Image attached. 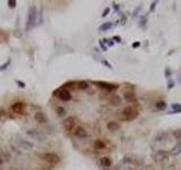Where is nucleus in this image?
Wrapping results in <instances>:
<instances>
[{"mask_svg":"<svg viewBox=\"0 0 181 170\" xmlns=\"http://www.w3.org/2000/svg\"><path fill=\"white\" fill-rule=\"evenodd\" d=\"M36 17H37V9L35 5H31L29 8V15L26 21V31L29 32L36 25Z\"/></svg>","mask_w":181,"mask_h":170,"instance_id":"f257e3e1","label":"nucleus"},{"mask_svg":"<svg viewBox=\"0 0 181 170\" xmlns=\"http://www.w3.org/2000/svg\"><path fill=\"white\" fill-rule=\"evenodd\" d=\"M121 113H122L121 115V120H123V121H131L135 118H137L138 116V111L135 110V108L131 107V105L123 108Z\"/></svg>","mask_w":181,"mask_h":170,"instance_id":"f03ea898","label":"nucleus"},{"mask_svg":"<svg viewBox=\"0 0 181 170\" xmlns=\"http://www.w3.org/2000/svg\"><path fill=\"white\" fill-rule=\"evenodd\" d=\"M40 158L44 160L45 162H48L49 164H51V167L56 166L60 162V158L57 153H52V152H49V153H43V154L40 155Z\"/></svg>","mask_w":181,"mask_h":170,"instance_id":"7ed1b4c3","label":"nucleus"},{"mask_svg":"<svg viewBox=\"0 0 181 170\" xmlns=\"http://www.w3.org/2000/svg\"><path fill=\"white\" fill-rule=\"evenodd\" d=\"M123 163H128V164H134V166H143L144 164V159L137 156V155L128 154L124 155L122 159Z\"/></svg>","mask_w":181,"mask_h":170,"instance_id":"20e7f679","label":"nucleus"},{"mask_svg":"<svg viewBox=\"0 0 181 170\" xmlns=\"http://www.w3.org/2000/svg\"><path fill=\"white\" fill-rule=\"evenodd\" d=\"M95 86L100 88L102 90H105V91H116L119 89V85L118 84H112V83H108V82H102V81H94L93 82Z\"/></svg>","mask_w":181,"mask_h":170,"instance_id":"39448f33","label":"nucleus"},{"mask_svg":"<svg viewBox=\"0 0 181 170\" xmlns=\"http://www.w3.org/2000/svg\"><path fill=\"white\" fill-rule=\"evenodd\" d=\"M53 94H56L61 101H65V102H68V101H70V100L72 99V93H70L68 90L62 89V88H61V89L56 90V91L53 92Z\"/></svg>","mask_w":181,"mask_h":170,"instance_id":"423d86ee","label":"nucleus"},{"mask_svg":"<svg viewBox=\"0 0 181 170\" xmlns=\"http://www.w3.org/2000/svg\"><path fill=\"white\" fill-rule=\"evenodd\" d=\"M26 134H27V136H29L31 138L39 141V142H44V141H45V135H44L41 131H37V129H29V131L26 132Z\"/></svg>","mask_w":181,"mask_h":170,"instance_id":"0eeeda50","label":"nucleus"},{"mask_svg":"<svg viewBox=\"0 0 181 170\" xmlns=\"http://www.w3.org/2000/svg\"><path fill=\"white\" fill-rule=\"evenodd\" d=\"M169 155H170V153L167 151L160 150V151H157L155 154L153 155V159H154L155 162H163V161H165L169 158Z\"/></svg>","mask_w":181,"mask_h":170,"instance_id":"6e6552de","label":"nucleus"},{"mask_svg":"<svg viewBox=\"0 0 181 170\" xmlns=\"http://www.w3.org/2000/svg\"><path fill=\"white\" fill-rule=\"evenodd\" d=\"M17 145H18V148H21L24 151H29V150H32V148H34V144L32 142L23 140V138H19V140L17 141Z\"/></svg>","mask_w":181,"mask_h":170,"instance_id":"1a4fd4ad","label":"nucleus"},{"mask_svg":"<svg viewBox=\"0 0 181 170\" xmlns=\"http://www.w3.org/2000/svg\"><path fill=\"white\" fill-rule=\"evenodd\" d=\"M75 118L74 117H67L64 120V128L67 132H72V129L75 128Z\"/></svg>","mask_w":181,"mask_h":170,"instance_id":"9d476101","label":"nucleus"},{"mask_svg":"<svg viewBox=\"0 0 181 170\" xmlns=\"http://www.w3.org/2000/svg\"><path fill=\"white\" fill-rule=\"evenodd\" d=\"M10 110L13 111L14 113H23L24 110H25V103H23V102H15L13 105H11V108H10Z\"/></svg>","mask_w":181,"mask_h":170,"instance_id":"9b49d317","label":"nucleus"},{"mask_svg":"<svg viewBox=\"0 0 181 170\" xmlns=\"http://www.w3.org/2000/svg\"><path fill=\"white\" fill-rule=\"evenodd\" d=\"M74 134H75V136L78 137V138H86L87 136H88L86 129H85L84 127H82V126H77V127L75 128Z\"/></svg>","mask_w":181,"mask_h":170,"instance_id":"f8f14e48","label":"nucleus"},{"mask_svg":"<svg viewBox=\"0 0 181 170\" xmlns=\"http://www.w3.org/2000/svg\"><path fill=\"white\" fill-rule=\"evenodd\" d=\"M34 119H35L37 123H40V124H45V123L48 121L47 116L44 115L42 111H37V112H35V115H34Z\"/></svg>","mask_w":181,"mask_h":170,"instance_id":"ddd939ff","label":"nucleus"},{"mask_svg":"<svg viewBox=\"0 0 181 170\" xmlns=\"http://www.w3.org/2000/svg\"><path fill=\"white\" fill-rule=\"evenodd\" d=\"M120 127H121L120 124L118 121H114V120L109 121L108 124H107V128H108V131H110V132H117V131L120 129Z\"/></svg>","mask_w":181,"mask_h":170,"instance_id":"4468645a","label":"nucleus"},{"mask_svg":"<svg viewBox=\"0 0 181 170\" xmlns=\"http://www.w3.org/2000/svg\"><path fill=\"white\" fill-rule=\"evenodd\" d=\"M123 98L127 102L129 103H132V102H136V94L132 92V91H128V92H124L123 94Z\"/></svg>","mask_w":181,"mask_h":170,"instance_id":"2eb2a0df","label":"nucleus"},{"mask_svg":"<svg viewBox=\"0 0 181 170\" xmlns=\"http://www.w3.org/2000/svg\"><path fill=\"white\" fill-rule=\"evenodd\" d=\"M121 102H122V99L120 98V95H118V94H113V95H111V98H110V103L112 104V105H114V107L120 105Z\"/></svg>","mask_w":181,"mask_h":170,"instance_id":"dca6fc26","label":"nucleus"},{"mask_svg":"<svg viewBox=\"0 0 181 170\" xmlns=\"http://www.w3.org/2000/svg\"><path fill=\"white\" fill-rule=\"evenodd\" d=\"M169 153H170V155H173V156H177V155L180 154L181 153V142H178L173 148H171V151H170Z\"/></svg>","mask_w":181,"mask_h":170,"instance_id":"f3484780","label":"nucleus"},{"mask_svg":"<svg viewBox=\"0 0 181 170\" xmlns=\"http://www.w3.org/2000/svg\"><path fill=\"white\" fill-rule=\"evenodd\" d=\"M167 137H169V133H167V132H160V133L155 136L154 140L156 141V142H160V143H163V142L167 141Z\"/></svg>","mask_w":181,"mask_h":170,"instance_id":"a211bd4d","label":"nucleus"},{"mask_svg":"<svg viewBox=\"0 0 181 170\" xmlns=\"http://www.w3.org/2000/svg\"><path fill=\"white\" fill-rule=\"evenodd\" d=\"M100 163H101L102 167H104V168H109V167H111L112 166V161H111V159L108 158V156H103L100 159Z\"/></svg>","mask_w":181,"mask_h":170,"instance_id":"6ab92c4d","label":"nucleus"},{"mask_svg":"<svg viewBox=\"0 0 181 170\" xmlns=\"http://www.w3.org/2000/svg\"><path fill=\"white\" fill-rule=\"evenodd\" d=\"M107 148V144L105 142L102 140H96L94 142V148L95 150H104Z\"/></svg>","mask_w":181,"mask_h":170,"instance_id":"aec40b11","label":"nucleus"},{"mask_svg":"<svg viewBox=\"0 0 181 170\" xmlns=\"http://www.w3.org/2000/svg\"><path fill=\"white\" fill-rule=\"evenodd\" d=\"M171 109H172V110L169 111L167 113H179V112H181V104L180 103H172L171 104Z\"/></svg>","mask_w":181,"mask_h":170,"instance_id":"412c9836","label":"nucleus"},{"mask_svg":"<svg viewBox=\"0 0 181 170\" xmlns=\"http://www.w3.org/2000/svg\"><path fill=\"white\" fill-rule=\"evenodd\" d=\"M113 27V24L111 22H108V23H104V24H102L101 26L99 27V30L101 31V32H107V31L111 30Z\"/></svg>","mask_w":181,"mask_h":170,"instance_id":"4be33fe9","label":"nucleus"},{"mask_svg":"<svg viewBox=\"0 0 181 170\" xmlns=\"http://www.w3.org/2000/svg\"><path fill=\"white\" fill-rule=\"evenodd\" d=\"M88 82L86 81H78L76 83V88L79 90H87L88 89Z\"/></svg>","mask_w":181,"mask_h":170,"instance_id":"5701e85b","label":"nucleus"},{"mask_svg":"<svg viewBox=\"0 0 181 170\" xmlns=\"http://www.w3.org/2000/svg\"><path fill=\"white\" fill-rule=\"evenodd\" d=\"M156 108H157L159 110L163 111L167 108V102H164V101H157V102H156Z\"/></svg>","mask_w":181,"mask_h":170,"instance_id":"b1692460","label":"nucleus"},{"mask_svg":"<svg viewBox=\"0 0 181 170\" xmlns=\"http://www.w3.org/2000/svg\"><path fill=\"white\" fill-rule=\"evenodd\" d=\"M8 118V115H7V112L4 110L2 108H0V121H6Z\"/></svg>","mask_w":181,"mask_h":170,"instance_id":"393cba45","label":"nucleus"},{"mask_svg":"<svg viewBox=\"0 0 181 170\" xmlns=\"http://www.w3.org/2000/svg\"><path fill=\"white\" fill-rule=\"evenodd\" d=\"M56 111H57V113H58L59 117H64V116H66V113H67L66 109L65 108H62V107H57Z\"/></svg>","mask_w":181,"mask_h":170,"instance_id":"a878e982","label":"nucleus"},{"mask_svg":"<svg viewBox=\"0 0 181 170\" xmlns=\"http://www.w3.org/2000/svg\"><path fill=\"white\" fill-rule=\"evenodd\" d=\"M76 83H77V82H72V81L67 82V83H65V84L62 85V89H66V90H67V88H72V86H76Z\"/></svg>","mask_w":181,"mask_h":170,"instance_id":"bb28decb","label":"nucleus"},{"mask_svg":"<svg viewBox=\"0 0 181 170\" xmlns=\"http://www.w3.org/2000/svg\"><path fill=\"white\" fill-rule=\"evenodd\" d=\"M10 62H11V60L8 59L5 64H2L1 66H0V72H2V70H5V69H7V67H9V65H10Z\"/></svg>","mask_w":181,"mask_h":170,"instance_id":"cd10ccee","label":"nucleus"},{"mask_svg":"<svg viewBox=\"0 0 181 170\" xmlns=\"http://www.w3.org/2000/svg\"><path fill=\"white\" fill-rule=\"evenodd\" d=\"M16 4H17L16 0H8V6H9V8H15L16 7Z\"/></svg>","mask_w":181,"mask_h":170,"instance_id":"c85d7f7f","label":"nucleus"},{"mask_svg":"<svg viewBox=\"0 0 181 170\" xmlns=\"http://www.w3.org/2000/svg\"><path fill=\"white\" fill-rule=\"evenodd\" d=\"M174 137L177 138L178 142H181V131H177V132L174 133Z\"/></svg>","mask_w":181,"mask_h":170,"instance_id":"c756f323","label":"nucleus"},{"mask_svg":"<svg viewBox=\"0 0 181 170\" xmlns=\"http://www.w3.org/2000/svg\"><path fill=\"white\" fill-rule=\"evenodd\" d=\"M156 5H157V1H153L152 4H151V6H150V11H154L155 10V8H156Z\"/></svg>","mask_w":181,"mask_h":170,"instance_id":"7c9ffc66","label":"nucleus"},{"mask_svg":"<svg viewBox=\"0 0 181 170\" xmlns=\"http://www.w3.org/2000/svg\"><path fill=\"white\" fill-rule=\"evenodd\" d=\"M146 22H147V18H146V16H144V17L140 19V24H139V26H140V27H145Z\"/></svg>","mask_w":181,"mask_h":170,"instance_id":"2f4dec72","label":"nucleus"},{"mask_svg":"<svg viewBox=\"0 0 181 170\" xmlns=\"http://www.w3.org/2000/svg\"><path fill=\"white\" fill-rule=\"evenodd\" d=\"M16 84H17L18 88H21V89H25V88H26V84L22 81H16Z\"/></svg>","mask_w":181,"mask_h":170,"instance_id":"473e14b6","label":"nucleus"},{"mask_svg":"<svg viewBox=\"0 0 181 170\" xmlns=\"http://www.w3.org/2000/svg\"><path fill=\"white\" fill-rule=\"evenodd\" d=\"M109 13H110V8L107 7L104 10H103V14H102V17H105V16L109 15Z\"/></svg>","mask_w":181,"mask_h":170,"instance_id":"72a5a7b5","label":"nucleus"},{"mask_svg":"<svg viewBox=\"0 0 181 170\" xmlns=\"http://www.w3.org/2000/svg\"><path fill=\"white\" fill-rule=\"evenodd\" d=\"M101 62L103 64V65H104V66H107V67H109L110 69H112V65H111V64H109L107 60H102Z\"/></svg>","mask_w":181,"mask_h":170,"instance_id":"f704fd0d","label":"nucleus"},{"mask_svg":"<svg viewBox=\"0 0 181 170\" xmlns=\"http://www.w3.org/2000/svg\"><path fill=\"white\" fill-rule=\"evenodd\" d=\"M173 86H174V82L170 80V81L167 82V89H172Z\"/></svg>","mask_w":181,"mask_h":170,"instance_id":"c9c22d12","label":"nucleus"},{"mask_svg":"<svg viewBox=\"0 0 181 170\" xmlns=\"http://www.w3.org/2000/svg\"><path fill=\"white\" fill-rule=\"evenodd\" d=\"M112 40H113V41H116V42H118V43H121V42H122V41H121V37H112Z\"/></svg>","mask_w":181,"mask_h":170,"instance_id":"e433bc0d","label":"nucleus"},{"mask_svg":"<svg viewBox=\"0 0 181 170\" xmlns=\"http://www.w3.org/2000/svg\"><path fill=\"white\" fill-rule=\"evenodd\" d=\"M100 47H101V48H102V50H103V51H107V49H108V48H107V47L104 45V43L102 42V40H101V41H100Z\"/></svg>","mask_w":181,"mask_h":170,"instance_id":"4c0bfd02","label":"nucleus"},{"mask_svg":"<svg viewBox=\"0 0 181 170\" xmlns=\"http://www.w3.org/2000/svg\"><path fill=\"white\" fill-rule=\"evenodd\" d=\"M170 75H171V72H170V69L167 67V68H165V77L169 78V77H170Z\"/></svg>","mask_w":181,"mask_h":170,"instance_id":"58836bf2","label":"nucleus"},{"mask_svg":"<svg viewBox=\"0 0 181 170\" xmlns=\"http://www.w3.org/2000/svg\"><path fill=\"white\" fill-rule=\"evenodd\" d=\"M140 45V42H135L134 44H132V48H138Z\"/></svg>","mask_w":181,"mask_h":170,"instance_id":"ea45409f","label":"nucleus"},{"mask_svg":"<svg viewBox=\"0 0 181 170\" xmlns=\"http://www.w3.org/2000/svg\"><path fill=\"white\" fill-rule=\"evenodd\" d=\"M2 164H4V160H2V158L0 156V168L2 167Z\"/></svg>","mask_w":181,"mask_h":170,"instance_id":"a19ab883","label":"nucleus"},{"mask_svg":"<svg viewBox=\"0 0 181 170\" xmlns=\"http://www.w3.org/2000/svg\"><path fill=\"white\" fill-rule=\"evenodd\" d=\"M113 7H114V9H116V10H118V9H119V6H118L117 4H113Z\"/></svg>","mask_w":181,"mask_h":170,"instance_id":"79ce46f5","label":"nucleus"}]
</instances>
